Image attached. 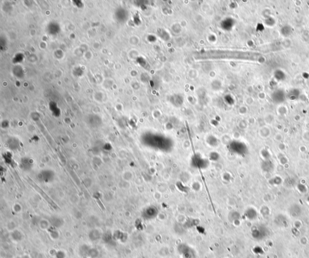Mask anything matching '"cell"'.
<instances>
[{
    "instance_id": "obj_1",
    "label": "cell",
    "mask_w": 309,
    "mask_h": 258,
    "mask_svg": "<svg viewBox=\"0 0 309 258\" xmlns=\"http://www.w3.org/2000/svg\"><path fill=\"white\" fill-rule=\"evenodd\" d=\"M88 237L91 241H97L102 238V235L99 230L94 229H92L88 234Z\"/></svg>"
},
{
    "instance_id": "obj_10",
    "label": "cell",
    "mask_w": 309,
    "mask_h": 258,
    "mask_svg": "<svg viewBox=\"0 0 309 258\" xmlns=\"http://www.w3.org/2000/svg\"><path fill=\"white\" fill-rule=\"evenodd\" d=\"M65 256H66L65 253L62 251H59L56 252V258H65Z\"/></svg>"
},
{
    "instance_id": "obj_13",
    "label": "cell",
    "mask_w": 309,
    "mask_h": 258,
    "mask_svg": "<svg viewBox=\"0 0 309 258\" xmlns=\"http://www.w3.org/2000/svg\"><path fill=\"white\" fill-rule=\"evenodd\" d=\"M16 258H21V257H16Z\"/></svg>"
},
{
    "instance_id": "obj_2",
    "label": "cell",
    "mask_w": 309,
    "mask_h": 258,
    "mask_svg": "<svg viewBox=\"0 0 309 258\" xmlns=\"http://www.w3.org/2000/svg\"><path fill=\"white\" fill-rule=\"evenodd\" d=\"M49 221H50V223L51 224V226L55 227V228L61 227V226H62L63 224V220H62V218H59V217H51Z\"/></svg>"
},
{
    "instance_id": "obj_11",
    "label": "cell",
    "mask_w": 309,
    "mask_h": 258,
    "mask_svg": "<svg viewBox=\"0 0 309 258\" xmlns=\"http://www.w3.org/2000/svg\"><path fill=\"white\" fill-rule=\"evenodd\" d=\"M21 209H22V208H21V206L20 204H15L14 205V210L15 212L18 213V212H21Z\"/></svg>"
},
{
    "instance_id": "obj_5",
    "label": "cell",
    "mask_w": 309,
    "mask_h": 258,
    "mask_svg": "<svg viewBox=\"0 0 309 258\" xmlns=\"http://www.w3.org/2000/svg\"><path fill=\"white\" fill-rule=\"evenodd\" d=\"M48 232L50 233V235L53 240H57L59 238V232L56 229V228L51 227H50L48 229Z\"/></svg>"
},
{
    "instance_id": "obj_3",
    "label": "cell",
    "mask_w": 309,
    "mask_h": 258,
    "mask_svg": "<svg viewBox=\"0 0 309 258\" xmlns=\"http://www.w3.org/2000/svg\"><path fill=\"white\" fill-rule=\"evenodd\" d=\"M11 237L15 242H19L23 239V235L20 231L15 229L12 232Z\"/></svg>"
},
{
    "instance_id": "obj_4",
    "label": "cell",
    "mask_w": 309,
    "mask_h": 258,
    "mask_svg": "<svg viewBox=\"0 0 309 258\" xmlns=\"http://www.w3.org/2000/svg\"><path fill=\"white\" fill-rule=\"evenodd\" d=\"M50 225L51 224L50 221L47 220H45V219H44V220H41L39 221V227L42 230H48L50 227Z\"/></svg>"
},
{
    "instance_id": "obj_9",
    "label": "cell",
    "mask_w": 309,
    "mask_h": 258,
    "mask_svg": "<svg viewBox=\"0 0 309 258\" xmlns=\"http://www.w3.org/2000/svg\"><path fill=\"white\" fill-rule=\"evenodd\" d=\"M90 247L86 244H83L80 247L79 253L83 256H87Z\"/></svg>"
},
{
    "instance_id": "obj_6",
    "label": "cell",
    "mask_w": 309,
    "mask_h": 258,
    "mask_svg": "<svg viewBox=\"0 0 309 258\" xmlns=\"http://www.w3.org/2000/svg\"><path fill=\"white\" fill-rule=\"evenodd\" d=\"M102 240L105 243L109 244L113 240V236L111 232H106V233L102 235Z\"/></svg>"
},
{
    "instance_id": "obj_7",
    "label": "cell",
    "mask_w": 309,
    "mask_h": 258,
    "mask_svg": "<svg viewBox=\"0 0 309 258\" xmlns=\"http://www.w3.org/2000/svg\"><path fill=\"white\" fill-rule=\"evenodd\" d=\"M99 255V251L96 248H90L87 257L89 258H97Z\"/></svg>"
},
{
    "instance_id": "obj_8",
    "label": "cell",
    "mask_w": 309,
    "mask_h": 258,
    "mask_svg": "<svg viewBox=\"0 0 309 258\" xmlns=\"http://www.w3.org/2000/svg\"><path fill=\"white\" fill-rule=\"evenodd\" d=\"M122 177L124 181L129 182L130 181V180H132V179H133V174L132 172H130L129 171H124L122 174Z\"/></svg>"
},
{
    "instance_id": "obj_12",
    "label": "cell",
    "mask_w": 309,
    "mask_h": 258,
    "mask_svg": "<svg viewBox=\"0 0 309 258\" xmlns=\"http://www.w3.org/2000/svg\"><path fill=\"white\" fill-rule=\"evenodd\" d=\"M20 257H21V258H30L29 256L26 255H23V256H20Z\"/></svg>"
}]
</instances>
